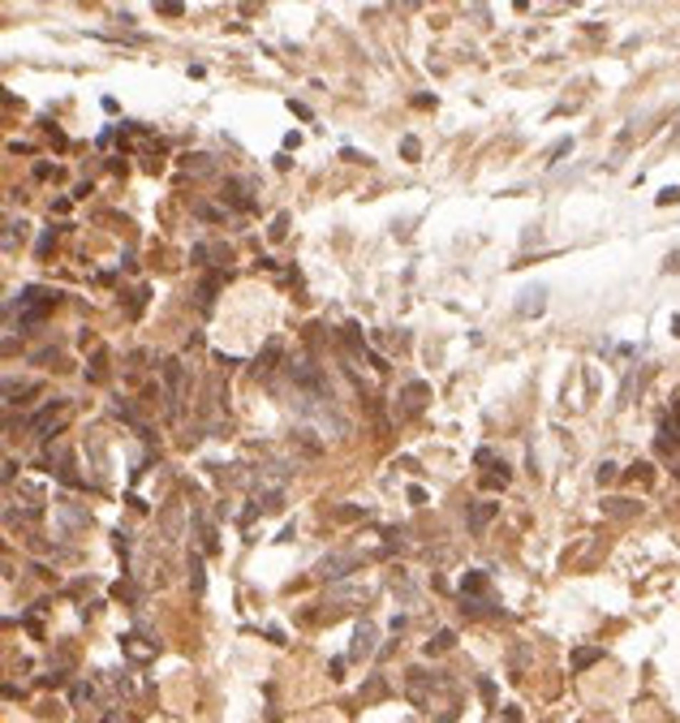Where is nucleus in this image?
Masks as SVG:
<instances>
[{
  "instance_id": "9d476101",
  "label": "nucleus",
  "mask_w": 680,
  "mask_h": 723,
  "mask_svg": "<svg viewBox=\"0 0 680 723\" xmlns=\"http://www.w3.org/2000/svg\"><path fill=\"white\" fill-rule=\"evenodd\" d=\"M280 357V340H272L263 353H259V362H254V371H272V362Z\"/></svg>"
},
{
  "instance_id": "5701e85b",
  "label": "nucleus",
  "mask_w": 680,
  "mask_h": 723,
  "mask_svg": "<svg viewBox=\"0 0 680 723\" xmlns=\"http://www.w3.org/2000/svg\"><path fill=\"white\" fill-rule=\"evenodd\" d=\"M452 719H457V710H443V714H439L435 723H452Z\"/></svg>"
},
{
  "instance_id": "39448f33",
  "label": "nucleus",
  "mask_w": 680,
  "mask_h": 723,
  "mask_svg": "<svg viewBox=\"0 0 680 723\" xmlns=\"http://www.w3.org/2000/svg\"><path fill=\"white\" fill-rule=\"evenodd\" d=\"M495 513H500V504H474V508H470V534H483Z\"/></svg>"
},
{
  "instance_id": "4468645a",
  "label": "nucleus",
  "mask_w": 680,
  "mask_h": 723,
  "mask_svg": "<svg viewBox=\"0 0 680 723\" xmlns=\"http://www.w3.org/2000/svg\"><path fill=\"white\" fill-rule=\"evenodd\" d=\"M185 168H194V173H211V155H185Z\"/></svg>"
},
{
  "instance_id": "20e7f679",
  "label": "nucleus",
  "mask_w": 680,
  "mask_h": 723,
  "mask_svg": "<svg viewBox=\"0 0 680 723\" xmlns=\"http://www.w3.org/2000/svg\"><path fill=\"white\" fill-rule=\"evenodd\" d=\"M426 396H431V388H426L422 379H413V384H405V392H401V401H405V409H401V414H418Z\"/></svg>"
},
{
  "instance_id": "a211bd4d",
  "label": "nucleus",
  "mask_w": 680,
  "mask_h": 723,
  "mask_svg": "<svg viewBox=\"0 0 680 723\" xmlns=\"http://www.w3.org/2000/svg\"><path fill=\"white\" fill-rule=\"evenodd\" d=\"M327 672H331V680H345V659H331Z\"/></svg>"
},
{
  "instance_id": "4be33fe9",
  "label": "nucleus",
  "mask_w": 680,
  "mask_h": 723,
  "mask_svg": "<svg viewBox=\"0 0 680 723\" xmlns=\"http://www.w3.org/2000/svg\"><path fill=\"white\" fill-rule=\"evenodd\" d=\"M667 272H680V250H676V255L667 259Z\"/></svg>"
},
{
  "instance_id": "aec40b11",
  "label": "nucleus",
  "mask_w": 680,
  "mask_h": 723,
  "mask_svg": "<svg viewBox=\"0 0 680 723\" xmlns=\"http://www.w3.org/2000/svg\"><path fill=\"white\" fill-rule=\"evenodd\" d=\"M91 697H95V689H91V684H78V689H73V702H91Z\"/></svg>"
},
{
  "instance_id": "412c9836",
  "label": "nucleus",
  "mask_w": 680,
  "mask_h": 723,
  "mask_svg": "<svg viewBox=\"0 0 680 723\" xmlns=\"http://www.w3.org/2000/svg\"><path fill=\"white\" fill-rule=\"evenodd\" d=\"M354 594H358V590H349V585H345V590H331V602H345V598H354Z\"/></svg>"
},
{
  "instance_id": "7ed1b4c3",
  "label": "nucleus",
  "mask_w": 680,
  "mask_h": 723,
  "mask_svg": "<svg viewBox=\"0 0 680 723\" xmlns=\"http://www.w3.org/2000/svg\"><path fill=\"white\" fill-rule=\"evenodd\" d=\"M542 306H547V289H542V284H534V289H525V293H521L517 314H521V319H530V314H542Z\"/></svg>"
},
{
  "instance_id": "dca6fc26",
  "label": "nucleus",
  "mask_w": 680,
  "mask_h": 723,
  "mask_svg": "<svg viewBox=\"0 0 680 723\" xmlns=\"http://www.w3.org/2000/svg\"><path fill=\"white\" fill-rule=\"evenodd\" d=\"M418 151H422L418 138H405V143H401V155H405V160H418Z\"/></svg>"
},
{
  "instance_id": "423d86ee",
  "label": "nucleus",
  "mask_w": 680,
  "mask_h": 723,
  "mask_svg": "<svg viewBox=\"0 0 680 723\" xmlns=\"http://www.w3.org/2000/svg\"><path fill=\"white\" fill-rule=\"evenodd\" d=\"M246 190H250V181H224V194H229V202L237 207V211H250L254 202L246 198Z\"/></svg>"
},
{
  "instance_id": "1a4fd4ad",
  "label": "nucleus",
  "mask_w": 680,
  "mask_h": 723,
  "mask_svg": "<svg viewBox=\"0 0 680 723\" xmlns=\"http://www.w3.org/2000/svg\"><path fill=\"white\" fill-rule=\"evenodd\" d=\"M194 525H198V534H202V551H215V530L207 525L202 513H194Z\"/></svg>"
},
{
  "instance_id": "6e6552de",
  "label": "nucleus",
  "mask_w": 680,
  "mask_h": 723,
  "mask_svg": "<svg viewBox=\"0 0 680 723\" xmlns=\"http://www.w3.org/2000/svg\"><path fill=\"white\" fill-rule=\"evenodd\" d=\"M599 659H603V650H599V646H582V650L573 655V667H577V672H586V667H590V663H599Z\"/></svg>"
},
{
  "instance_id": "f257e3e1",
  "label": "nucleus",
  "mask_w": 680,
  "mask_h": 723,
  "mask_svg": "<svg viewBox=\"0 0 680 723\" xmlns=\"http://www.w3.org/2000/svg\"><path fill=\"white\" fill-rule=\"evenodd\" d=\"M358 564H362L358 551H331V555L319 560V577H323V581H340V577H349Z\"/></svg>"
},
{
  "instance_id": "6ab92c4d",
  "label": "nucleus",
  "mask_w": 680,
  "mask_h": 723,
  "mask_svg": "<svg viewBox=\"0 0 680 723\" xmlns=\"http://www.w3.org/2000/svg\"><path fill=\"white\" fill-rule=\"evenodd\" d=\"M612 478H616V465H612V461H603V465H599V482H612Z\"/></svg>"
},
{
  "instance_id": "f8f14e48",
  "label": "nucleus",
  "mask_w": 680,
  "mask_h": 723,
  "mask_svg": "<svg viewBox=\"0 0 680 723\" xmlns=\"http://www.w3.org/2000/svg\"><path fill=\"white\" fill-rule=\"evenodd\" d=\"M495 473H487V487H508V465L500 461V465H491Z\"/></svg>"
},
{
  "instance_id": "9b49d317",
  "label": "nucleus",
  "mask_w": 680,
  "mask_h": 723,
  "mask_svg": "<svg viewBox=\"0 0 680 723\" xmlns=\"http://www.w3.org/2000/svg\"><path fill=\"white\" fill-rule=\"evenodd\" d=\"M190 585H194V594H202V585H207V577H202V560H198V555H190Z\"/></svg>"
},
{
  "instance_id": "0eeeda50",
  "label": "nucleus",
  "mask_w": 680,
  "mask_h": 723,
  "mask_svg": "<svg viewBox=\"0 0 680 723\" xmlns=\"http://www.w3.org/2000/svg\"><path fill=\"white\" fill-rule=\"evenodd\" d=\"M452 642H457V633H452V629H439V633L426 642V655H443V650H452Z\"/></svg>"
},
{
  "instance_id": "2eb2a0df",
  "label": "nucleus",
  "mask_w": 680,
  "mask_h": 723,
  "mask_svg": "<svg viewBox=\"0 0 680 723\" xmlns=\"http://www.w3.org/2000/svg\"><path fill=\"white\" fill-rule=\"evenodd\" d=\"M569 151H573V138H560V143H555L547 155H551V160H560V155H569Z\"/></svg>"
},
{
  "instance_id": "f03ea898",
  "label": "nucleus",
  "mask_w": 680,
  "mask_h": 723,
  "mask_svg": "<svg viewBox=\"0 0 680 723\" xmlns=\"http://www.w3.org/2000/svg\"><path fill=\"white\" fill-rule=\"evenodd\" d=\"M375 655V625L371 620H362L358 625V633H354V650H349V659H371Z\"/></svg>"
},
{
  "instance_id": "f3484780",
  "label": "nucleus",
  "mask_w": 680,
  "mask_h": 723,
  "mask_svg": "<svg viewBox=\"0 0 680 723\" xmlns=\"http://www.w3.org/2000/svg\"><path fill=\"white\" fill-rule=\"evenodd\" d=\"M659 202H663V207H667V202H680V185H667V190L659 194Z\"/></svg>"
},
{
  "instance_id": "ddd939ff",
  "label": "nucleus",
  "mask_w": 680,
  "mask_h": 723,
  "mask_svg": "<svg viewBox=\"0 0 680 723\" xmlns=\"http://www.w3.org/2000/svg\"><path fill=\"white\" fill-rule=\"evenodd\" d=\"M52 241H56V228H43V232H39V241H35V250H39V259H43V255L52 250Z\"/></svg>"
}]
</instances>
